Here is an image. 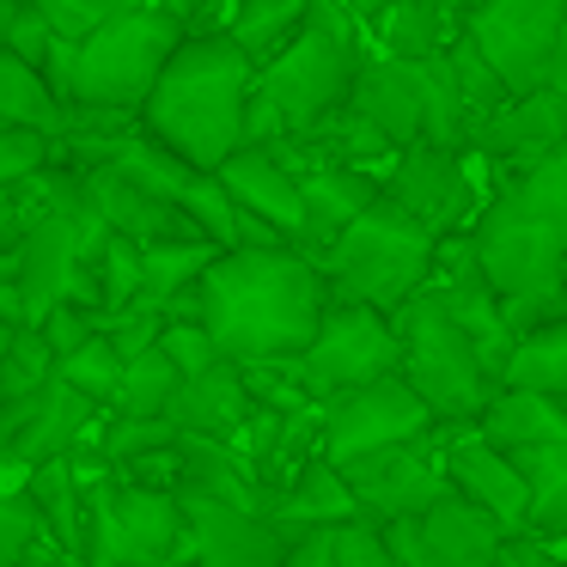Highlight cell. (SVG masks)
<instances>
[{
	"mask_svg": "<svg viewBox=\"0 0 567 567\" xmlns=\"http://www.w3.org/2000/svg\"><path fill=\"white\" fill-rule=\"evenodd\" d=\"M464 238L482 281L501 299L506 330L518 336L530 323H555L567 306V159L543 153L530 165H513L506 184L470 214Z\"/></svg>",
	"mask_w": 567,
	"mask_h": 567,
	"instance_id": "obj_1",
	"label": "cell"
},
{
	"mask_svg": "<svg viewBox=\"0 0 567 567\" xmlns=\"http://www.w3.org/2000/svg\"><path fill=\"white\" fill-rule=\"evenodd\" d=\"M323 275L306 250L262 245V250H214V262L196 281V318L220 360H293L306 336L318 330Z\"/></svg>",
	"mask_w": 567,
	"mask_h": 567,
	"instance_id": "obj_2",
	"label": "cell"
},
{
	"mask_svg": "<svg viewBox=\"0 0 567 567\" xmlns=\"http://www.w3.org/2000/svg\"><path fill=\"white\" fill-rule=\"evenodd\" d=\"M257 86L250 55L226 38L220 25L184 31L177 50L165 55L159 80L147 86L135 123L159 141L165 153H177L196 172H214L233 147H245V99Z\"/></svg>",
	"mask_w": 567,
	"mask_h": 567,
	"instance_id": "obj_3",
	"label": "cell"
},
{
	"mask_svg": "<svg viewBox=\"0 0 567 567\" xmlns=\"http://www.w3.org/2000/svg\"><path fill=\"white\" fill-rule=\"evenodd\" d=\"M440 238L421 220H409L391 196H372L330 245L318 250V275L323 293L342 299V306H372V311H396L421 281H427V262Z\"/></svg>",
	"mask_w": 567,
	"mask_h": 567,
	"instance_id": "obj_4",
	"label": "cell"
},
{
	"mask_svg": "<svg viewBox=\"0 0 567 567\" xmlns=\"http://www.w3.org/2000/svg\"><path fill=\"white\" fill-rule=\"evenodd\" d=\"M184 31L189 25L177 13H165V7H135V13H116L104 25H92L86 38L68 43L62 80H55V104L135 116Z\"/></svg>",
	"mask_w": 567,
	"mask_h": 567,
	"instance_id": "obj_5",
	"label": "cell"
},
{
	"mask_svg": "<svg viewBox=\"0 0 567 567\" xmlns=\"http://www.w3.org/2000/svg\"><path fill=\"white\" fill-rule=\"evenodd\" d=\"M360 55H367V43H360L342 0H311V13L299 19V31L257 68V92L281 111L287 135H299L318 116H330L336 104H348Z\"/></svg>",
	"mask_w": 567,
	"mask_h": 567,
	"instance_id": "obj_6",
	"label": "cell"
},
{
	"mask_svg": "<svg viewBox=\"0 0 567 567\" xmlns=\"http://www.w3.org/2000/svg\"><path fill=\"white\" fill-rule=\"evenodd\" d=\"M391 330H396V379L421 396L433 427H470L476 409L494 396V372L464 342V330L445 318V306L427 287H415L391 311Z\"/></svg>",
	"mask_w": 567,
	"mask_h": 567,
	"instance_id": "obj_7",
	"label": "cell"
},
{
	"mask_svg": "<svg viewBox=\"0 0 567 567\" xmlns=\"http://www.w3.org/2000/svg\"><path fill=\"white\" fill-rule=\"evenodd\" d=\"M189 530L184 501L172 488H147L128 476H99L80 494V567H184Z\"/></svg>",
	"mask_w": 567,
	"mask_h": 567,
	"instance_id": "obj_8",
	"label": "cell"
},
{
	"mask_svg": "<svg viewBox=\"0 0 567 567\" xmlns=\"http://www.w3.org/2000/svg\"><path fill=\"white\" fill-rule=\"evenodd\" d=\"M348 111L367 116L391 147L433 141V147L464 153V135H470V111L457 104L440 55H427V62H403V55L367 50L360 68H354V86H348Z\"/></svg>",
	"mask_w": 567,
	"mask_h": 567,
	"instance_id": "obj_9",
	"label": "cell"
},
{
	"mask_svg": "<svg viewBox=\"0 0 567 567\" xmlns=\"http://www.w3.org/2000/svg\"><path fill=\"white\" fill-rule=\"evenodd\" d=\"M457 38L501 74V86L537 92L567 86V0H476Z\"/></svg>",
	"mask_w": 567,
	"mask_h": 567,
	"instance_id": "obj_10",
	"label": "cell"
},
{
	"mask_svg": "<svg viewBox=\"0 0 567 567\" xmlns=\"http://www.w3.org/2000/svg\"><path fill=\"white\" fill-rule=\"evenodd\" d=\"M293 379L311 403L336 391H354V384H372L384 372H396V330H391V311H372V306H342L330 299L318 318V330L306 336L293 360Z\"/></svg>",
	"mask_w": 567,
	"mask_h": 567,
	"instance_id": "obj_11",
	"label": "cell"
},
{
	"mask_svg": "<svg viewBox=\"0 0 567 567\" xmlns=\"http://www.w3.org/2000/svg\"><path fill=\"white\" fill-rule=\"evenodd\" d=\"M440 440H445V427H427V433H415V440L372 445V452L336 464L348 482V494H354V506H360V518L391 525V518H415L421 506L440 501V494L452 488V482H445Z\"/></svg>",
	"mask_w": 567,
	"mask_h": 567,
	"instance_id": "obj_12",
	"label": "cell"
},
{
	"mask_svg": "<svg viewBox=\"0 0 567 567\" xmlns=\"http://www.w3.org/2000/svg\"><path fill=\"white\" fill-rule=\"evenodd\" d=\"M379 530L396 567H488L501 555V543L513 537L501 518H488L476 501H464L452 488L433 506H421L415 518H391Z\"/></svg>",
	"mask_w": 567,
	"mask_h": 567,
	"instance_id": "obj_13",
	"label": "cell"
},
{
	"mask_svg": "<svg viewBox=\"0 0 567 567\" xmlns=\"http://www.w3.org/2000/svg\"><path fill=\"white\" fill-rule=\"evenodd\" d=\"M427 427H433V415L421 409V396L409 391L396 372H384V379L336 391L318 403V457L348 464V457L372 452V445L415 440V433H427Z\"/></svg>",
	"mask_w": 567,
	"mask_h": 567,
	"instance_id": "obj_14",
	"label": "cell"
},
{
	"mask_svg": "<svg viewBox=\"0 0 567 567\" xmlns=\"http://www.w3.org/2000/svg\"><path fill=\"white\" fill-rule=\"evenodd\" d=\"M372 177H379V196H391L396 208H403L409 220H421L433 238L470 226V202H476L470 153L433 147V141H409V147H391V159Z\"/></svg>",
	"mask_w": 567,
	"mask_h": 567,
	"instance_id": "obj_15",
	"label": "cell"
},
{
	"mask_svg": "<svg viewBox=\"0 0 567 567\" xmlns=\"http://www.w3.org/2000/svg\"><path fill=\"white\" fill-rule=\"evenodd\" d=\"M99 415L104 409L92 396H80L74 384H62L50 372L38 391L0 403V457L13 470H31L43 457H74L86 445V433L99 427Z\"/></svg>",
	"mask_w": 567,
	"mask_h": 567,
	"instance_id": "obj_16",
	"label": "cell"
},
{
	"mask_svg": "<svg viewBox=\"0 0 567 567\" xmlns=\"http://www.w3.org/2000/svg\"><path fill=\"white\" fill-rule=\"evenodd\" d=\"M184 530H189L184 567H281L287 555V530L257 506L184 501Z\"/></svg>",
	"mask_w": 567,
	"mask_h": 567,
	"instance_id": "obj_17",
	"label": "cell"
},
{
	"mask_svg": "<svg viewBox=\"0 0 567 567\" xmlns=\"http://www.w3.org/2000/svg\"><path fill=\"white\" fill-rule=\"evenodd\" d=\"M561 99H567V86H537V92H518V99L494 104L488 116L470 123L464 153L506 165V172L543 159V153H561Z\"/></svg>",
	"mask_w": 567,
	"mask_h": 567,
	"instance_id": "obj_18",
	"label": "cell"
},
{
	"mask_svg": "<svg viewBox=\"0 0 567 567\" xmlns=\"http://www.w3.org/2000/svg\"><path fill=\"white\" fill-rule=\"evenodd\" d=\"M80 202L104 220V233L128 238V245H172V238H202L172 202H159L153 189H141L135 177H123L116 165H86L80 172Z\"/></svg>",
	"mask_w": 567,
	"mask_h": 567,
	"instance_id": "obj_19",
	"label": "cell"
},
{
	"mask_svg": "<svg viewBox=\"0 0 567 567\" xmlns=\"http://www.w3.org/2000/svg\"><path fill=\"white\" fill-rule=\"evenodd\" d=\"M214 184L226 189V202L238 214H250L269 233H281L287 245H299V177L275 147H233L214 165Z\"/></svg>",
	"mask_w": 567,
	"mask_h": 567,
	"instance_id": "obj_20",
	"label": "cell"
},
{
	"mask_svg": "<svg viewBox=\"0 0 567 567\" xmlns=\"http://www.w3.org/2000/svg\"><path fill=\"white\" fill-rule=\"evenodd\" d=\"M440 457H445V482H452V494L476 501L482 513L501 518L506 530L525 525V482H518L513 452H501V445L476 440L470 427H445Z\"/></svg>",
	"mask_w": 567,
	"mask_h": 567,
	"instance_id": "obj_21",
	"label": "cell"
},
{
	"mask_svg": "<svg viewBox=\"0 0 567 567\" xmlns=\"http://www.w3.org/2000/svg\"><path fill=\"white\" fill-rule=\"evenodd\" d=\"M172 494L177 501H226V506H257L262 488L250 476V464L214 433H172Z\"/></svg>",
	"mask_w": 567,
	"mask_h": 567,
	"instance_id": "obj_22",
	"label": "cell"
},
{
	"mask_svg": "<svg viewBox=\"0 0 567 567\" xmlns=\"http://www.w3.org/2000/svg\"><path fill=\"white\" fill-rule=\"evenodd\" d=\"M293 177H299V245L293 250H306V257H318V250L379 196V177L360 172V165L318 159V165H299Z\"/></svg>",
	"mask_w": 567,
	"mask_h": 567,
	"instance_id": "obj_23",
	"label": "cell"
},
{
	"mask_svg": "<svg viewBox=\"0 0 567 567\" xmlns=\"http://www.w3.org/2000/svg\"><path fill=\"white\" fill-rule=\"evenodd\" d=\"M354 31L367 50L403 55V62H427L457 38V19L445 0H379L367 13H354Z\"/></svg>",
	"mask_w": 567,
	"mask_h": 567,
	"instance_id": "obj_24",
	"label": "cell"
},
{
	"mask_svg": "<svg viewBox=\"0 0 567 567\" xmlns=\"http://www.w3.org/2000/svg\"><path fill=\"white\" fill-rule=\"evenodd\" d=\"M250 415V391H245V372L238 360H214V367L177 379L172 403H165V421L177 433H214V440H233Z\"/></svg>",
	"mask_w": 567,
	"mask_h": 567,
	"instance_id": "obj_25",
	"label": "cell"
},
{
	"mask_svg": "<svg viewBox=\"0 0 567 567\" xmlns=\"http://www.w3.org/2000/svg\"><path fill=\"white\" fill-rule=\"evenodd\" d=\"M262 513H269L275 525L287 530V543H293L299 530H318V525H342V518H360V506H354V494H348L342 470H336L330 457L311 452L306 464H299L293 476H287L281 488L269 494V506H262Z\"/></svg>",
	"mask_w": 567,
	"mask_h": 567,
	"instance_id": "obj_26",
	"label": "cell"
},
{
	"mask_svg": "<svg viewBox=\"0 0 567 567\" xmlns=\"http://www.w3.org/2000/svg\"><path fill=\"white\" fill-rule=\"evenodd\" d=\"M470 433L501 452H525V445H549V440H567V415L555 396H537V391H513V384H494V396L476 409Z\"/></svg>",
	"mask_w": 567,
	"mask_h": 567,
	"instance_id": "obj_27",
	"label": "cell"
},
{
	"mask_svg": "<svg viewBox=\"0 0 567 567\" xmlns=\"http://www.w3.org/2000/svg\"><path fill=\"white\" fill-rule=\"evenodd\" d=\"M80 494H86V470L80 457H43L25 470V501L38 506L50 543L80 567Z\"/></svg>",
	"mask_w": 567,
	"mask_h": 567,
	"instance_id": "obj_28",
	"label": "cell"
},
{
	"mask_svg": "<svg viewBox=\"0 0 567 567\" xmlns=\"http://www.w3.org/2000/svg\"><path fill=\"white\" fill-rule=\"evenodd\" d=\"M518 464V482H525V537H543L555 543L567 530V440H549V445H525L513 452Z\"/></svg>",
	"mask_w": 567,
	"mask_h": 567,
	"instance_id": "obj_29",
	"label": "cell"
},
{
	"mask_svg": "<svg viewBox=\"0 0 567 567\" xmlns=\"http://www.w3.org/2000/svg\"><path fill=\"white\" fill-rule=\"evenodd\" d=\"M494 384H513V391H537V396H555L561 403L567 391V323H530V330L513 336V348H506L501 372H494Z\"/></svg>",
	"mask_w": 567,
	"mask_h": 567,
	"instance_id": "obj_30",
	"label": "cell"
},
{
	"mask_svg": "<svg viewBox=\"0 0 567 567\" xmlns=\"http://www.w3.org/2000/svg\"><path fill=\"white\" fill-rule=\"evenodd\" d=\"M306 13H311V0H226L220 31L250 55V68H262L299 31V19H306Z\"/></svg>",
	"mask_w": 567,
	"mask_h": 567,
	"instance_id": "obj_31",
	"label": "cell"
},
{
	"mask_svg": "<svg viewBox=\"0 0 567 567\" xmlns=\"http://www.w3.org/2000/svg\"><path fill=\"white\" fill-rule=\"evenodd\" d=\"M0 128H38V135L62 128V104L43 86V74L7 50H0Z\"/></svg>",
	"mask_w": 567,
	"mask_h": 567,
	"instance_id": "obj_32",
	"label": "cell"
},
{
	"mask_svg": "<svg viewBox=\"0 0 567 567\" xmlns=\"http://www.w3.org/2000/svg\"><path fill=\"white\" fill-rule=\"evenodd\" d=\"M177 391V367L159 354V348H141V354L123 360V379H116V396L104 415H123V421H147V415H165Z\"/></svg>",
	"mask_w": 567,
	"mask_h": 567,
	"instance_id": "obj_33",
	"label": "cell"
},
{
	"mask_svg": "<svg viewBox=\"0 0 567 567\" xmlns=\"http://www.w3.org/2000/svg\"><path fill=\"white\" fill-rule=\"evenodd\" d=\"M43 561H68L50 543L38 506L25 494H0V567H43Z\"/></svg>",
	"mask_w": 567,
	"mask_h": 567,
	"instance_id": "obj_34",
	"label": "cell"
},
{
	"mask_svg": "<svg viewBox=\"0 0 567 567\" xmlns=\"http://www.w3.org/2000/svg\"><path fill=\"white\" fill-rule=\"evenodd\" d=\"M440 62H445V80H452L457 104L470 111V123H476V116H488L494 104H506V99H513V92L501 86V74H494V68L482 62V55L470 50L464 38H452V43H445V50H440ZM464 141H470V135H464Z\"/></svg>",
	"mask_w": 567,
	"mask_h": 567,
	"instance_id": "obj_35",
	"label": "cell"
},
{
	"mask_svg": "<svg viewBox=\"0 0 567 567\" xmlns=\"http://www.w3.org/2000/svg\"><path fill=\"white\" fill-rule=\"evenodd\" d=\"M55 379H62V384H74L80 396H92L99 409H111L116 379H123V354H116V348L104 342V330H99V336H86V342H80L74 354H62V360H55Z\"/></svg>",
	"mask_w": 567,
	"mask_h": 567,
	"instance_id": "obj_36",
	"label": "cell"
},
{
	"mask_svg": "<svg viewBox=\"0 0 567 567\" xmlns=\"http://www.w3.org/2000/svg\"><path fill=\"white\" fill-rule=\"evenodd\" d=\"M55 372V354H50V342H43L31 323H19L13 336H7V348H0V403L7 396H25V391H38L43 379Z\"/></svg>",
	"mask_w": 567,
	"mask_h": 567,
	"instance_id": "obj_37",
	"label": "cell"
},
{
	"mask_svg": "<svg viewBox=\"0 0 567 567\" xmlns=\"http://www.w3.org/2000/svg\"><path fill=\"white\" fill-rule=\"evenodd\" d=\"M43 13V25L55 31V38H86L92 25H104V19H116V13H135V7H159V0H31Z\"/></svg>",
	"mask_w": 567,
	"mask_h": 567,
	"instance_id": "obj_38",
	"label": "cell"
},
{
	"mask_svg": "<svg viewBox=\"0 0 567 567\" xmlns=\"http://www.w3.org/2000/svg\"><path fill=\"white\" fill-rule=\"evenodd\" d=\"M153 348H159V354L177 367V379H189V372H202V367H214V360H220V348L208 342L202 318H165L159 336H153Z\"/></svg>",
	"mask_w": 567,
	"mask_h": 567,
	"instance_id": "obj_39",
	"label": "cell"
},
{
	"mask_svg": "<svg viewBox=\"0 0 567 567\" xmlns=\"http://www.w3.org/2000/svg\"><path fill=\"white\" fill-rule=\"evenodd\" d=\"M50 159H55V135H38V128H0V189H13L19 177H31Z\"/></svg>",
	"mask_w": 567,
	"mask_h": 567,
	"instance_id": "obj_40",
	"label": "cell"
},
{
	"mask_svg": "<svg viewBox=\"0 0 567 567\" xmlns=\"http://www.w3.org/2000/svg\"><path fill=\"white\" fill-rule=\"evenodd\" d=\"M494 567H561V555H555V543L513 530V537L501 543V555H494Z\"/></svg>",
	"mask_w": 567,
	"mask_h": 567,
	"instance_id": "obj_41",
	"label": "cell"
},
{
	"mask_svg": "<svg viewBox=\"0 0 567 567\" xmlns=\"http://www.w3.org/2000/svg\"><path fill=\"white\" fill-rule=\"evenodd\" d=\"M281 567H336V555H330V543H323V525L318 530H299L293 543H287V555H281Z\"/></svg>",
	"mask_w": 567,
	"mask_h": 567,
	"instance_id": "obj_42",
	"label": "cell"
},
{
	"mask_svg": "<svg viewBox=\"0 0 567 567\" xmlns=\"http://www.w3.org/2000/svg\"><path fill=\"white\" fill-rule=\"evenodd\" d=\"M19 233H25V214H19V196L13 189H0V250L19 245Z\"/></svg>",
	"mask_w": 567,
	"mask_h": 567,
	"instance_id": "obj_43",
	"label": "cell"
},
{
	"mask_svg": "<svg viewBox=\"0 0 567 567\" xmlns=\"http://www.w3.org/2000/svg\"><path fill=\"white\" fill-rule=\"evenodd\" d=\"M19 7H25V0H0V50H7V31H13Z\"/></svg>",
	"mask_w": 567,
	"mask_h": 567,
	"instance_id": "obj_44",
	"label": "cell"
},
{
	"mask_svg": "<svg viewBox=\"0 0 567 567\" xmlns=\"http://www.w3.org/2000/svg\"><path fill=\"white\" fill-rule=\"evenodd\" d=\"M445 7H452V19H464L470 7H476V0H445Z\"/></svg>",
	"mask_w": 567,
	"mask_h": 567,
	"instance_id": "obj_45",
	"label": "cell"
},
{
	"mask_svg": "<svg viewBox=\"0 0 567 567\" xmlns=\"http://www.w3.org/2000/svg\"><path fill=\"white\" fill-rule=\"evenodd\" d=\"M7 336H13V323H0V348H7Z\"/></svg>",
	"mask_w": 567,
	"mask_h": 567,
	"instance_id": "obj_46",
	"label": "cell"
},
{
	"mask_svg": "<svg viewBox=\"0 0 567 567\" xmlns=\"http://www.w3.org/2000/svg\"><path fill=\"white\" fill-rule=\"evenodd\" d=\"M159 7H165V13H172V0H159ZM189 7H202V0H189Z\"/></svg>",
	"mask_w": 567,
	"mask_h": 567,
	"instance_id": "obj_47",
	"label": "cell"
}]
</instances>
